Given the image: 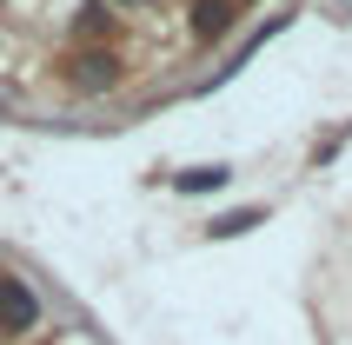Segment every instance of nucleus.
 <instances>
[{
  "label": "nucleus",
  "instance_id": "obj_1",
  "mask_svg": "<svg viewBox=\"0 0 352 345\" xmlns=\"http://www.w3.org/2000/svg\"><path fill=\"white\" fill-rule=\"evenodd\" d=\"M67 80H74L80 93H113L120 80H126V67H120L113 47H87V54L67 60Z\"/></svg>",
  "mask_w": 352,
  "mask_h": 345
},
{
  "label": "nucleus",
  "instance_id": "obj_2",
  "mask_svg": "<svg viewBox=\"0 0 352 345\" xmlns=\"http://www.w3.org/2000/svg\"><path fill=\"white\" fill-rule=\"evenodd\" d=\"M40 326V292L14 272H0V332H34Z\"/></svg>",
  "mask_w": 352,
  "mask_h": 345
},
{
  "label": "nucleus",
  "instance_id": "obj_3",
  "mask_svg": "<svg viewBox=\"0 0 352 345\" xmlns=\"http://www.w3.org/2000/svg\"><path fill=\"white\" fill-rule=\"evenodd\" d=\"M193 40H219L226 27H233V0H193Z\"/></svg>",
  "mask_w": 352,
  "mask_h": 345
},
{
  "label": "nucleus",
  "instance_id": "obj_4",
  "mask_svg": "<svg viewBox=\"0 0 352 345\" xmlns=\"http://www.w3.org/2000/svg\"><path fill=\"white\" fill-rule=\"evenodd\" d=\"M259 219H266V206H246V212H226V219H213L206 232H213V239H239V232H253Z\"/></svg>",
  "mask_w": 352,
  "mask_h": 345
},
{
  "label": "nucleus",
  "instance_id": "obj_5",
  "mask_svg": "<svg viewBox=\"0 0 352 345\" xmlns=\"http://www.w3.org/2000/svg\"><path fill=\"white\" fill-rule=\"evenodd\" d=\"M173 186L179 192H219V186H226V166H186Z\"/></svg>",
  "mask_w": 352,
  "mask_h": 345
},
{
  "label": "nucleus",
  "instance_id": "obj_6",
  "mask_svg": "<svg viewBox=\"0 0 352 345\" xmlns=\"http://www.w3.org/2000/svg\"><path fill=\"white\" fill-rule=\"evenodd\" d=\"M107 27H113V14H107V0H87V7H80V20H74V34H80V40H100Z\"/></svg>",
  "mask_w": 352,
  "mask_h": 345
},
{
  "label": "nucleus",
  "instance_id": "obj_7",
  "mask_svg": "<svg viewBox=\"0 0 352 345\" xmlns=\"http://www.w3.org/2000/svg\"><path fill=\"white\" fill-rule=\"evenodd\" d=\"M233 7H246V0H233Z\"/></svg>",
  "mask_w": 352,
  "mask_h": 345
}]
</instances>
